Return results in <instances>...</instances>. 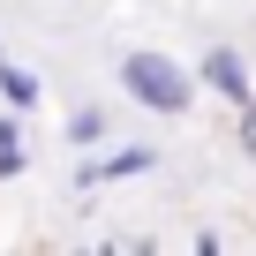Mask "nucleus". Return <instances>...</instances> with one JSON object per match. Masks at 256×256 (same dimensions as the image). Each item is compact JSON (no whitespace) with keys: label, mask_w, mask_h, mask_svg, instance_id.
I'll use <instances>...</instances> for the list:
<instances>
[{"label":"nucleus","mask_w":256,"mask_h":256,"mask_svg":"<svg viewBox=\"0 0 256 256\" xmlns=\"http://www.w3.org/2000/svg\"><path fill=\"white\" fill-rule=\"evenodd\" d=\"M120 90L136 98L144 113H188V98H196V76H188L174 53H151V46H136V53H120Z\"/></svg>","instance_id":"nucleus-1"},{"label":"nucleus","mask_w":256,"mask_h":256,"mask_svg":"<svg viewBox=\"0 0 256 256\" xmlns=\"http://www.w3.org/2000/svg\"><path fill=\"white\" fill-rule=\"evenodd\" d=\"M196 83H204V90H218L226 106H248V98H256V83H248V60H241L234 46H211V53L196 60Z\"/></svg>","instance_id":"nucleus-2"},{"label":"nucleus","mask_w":256,"mask_h":256,"mask_svg":"<svg viewBox=\"0 0 256 256\" xmlns=\"http://www.w3.org/2000/svg\"><path fill=\"white\" fill-rule=\"evenodd\" d=\"M151 166H158L151 144H106V151L83 166V181H90V188H98V181H136V174H151Z\"/></svg>","instance_id":"nucleus-3"},{"label":"nucleus","mask_w":256,"mask_h":256,"mask_svg":"<svg viewBox=\"0 0 256 256\" xmlns=\"http://www.w3.org/2000/svg\"><path fill=\"white\" fill-rule=\"evenodd\" d=\"M38 90H46V83H38L23 60H0V98H8L16 113H30V106H38Z\"/></svg>","instance_id":"nucleus-4"},{"label":"nucleus","mask_w":256,"mask_h":256,"mask_svg":"<svg viewBox=\"0 0 256 256\" xmlns=\"http://www.w3.org/2000/svg\"><path fill=\"white\" fill-rule=\"evenodd\" d=\"M23 166H30V151H23V128H16V120H0V181H16Z\"/></svg>","instance_id":"nucleus-5"},{"label":"nucleus","mask_w":256,"mask_h":256,"mask_svg":"<svg viewBox=\"0 0 256 256\" xmlns=\"http://www.w3.org/2000/svg\"><path fill=\"white\" fill-rule=\"evenodd\" d=\"M68 144H83V151L106 144V113H98V106H76V113H68Z\"/></svg>","instance_id":"nucleus-6"},{"label":"nucleus","mask_w":256,"mask_h":256,"mask_svg":"<svg viewBox=\"0 0 256 256\" xmlns=\"http://www.w3.org/2000/svg\"><path fill=\"white\" fill-rule=\"evenodd\" d=\"M234 113H241V151L256 158V98H248V106H234Z\"/></svg>","instance_id":"nucleus-7"},{"label":"nucleus","mask_w":256,"mask_h":256,"mask_svg":"<svg viewBox=\"0 0 256 256\" xmlns=\"http://www.w3.org/2000/svg\"><path fill=\"white\" fill-rule=\"evenodd\" d=\"M0 60H8V46H0Z\"/></svg>","instance_id":"nucleus-8"}]
</instances>
